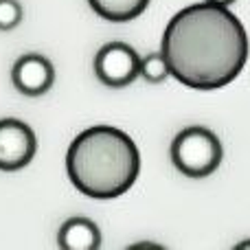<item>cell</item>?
<instances>
[{
	"mask_svg": "<svg viewBox=\"0 0 250 250\" xmlns=\"http://www.w3.org/2000/svg\"><path fill=\"white\" fill-rule=\"evenodd\" d=\"M95 73L99 82L110 88L129 86L136 77H141V57L129 44L108 42L95 57Z\"/></svg>",
	"mask_w": 250,
	"mask_h": 250,
	"instance_id": "4",
	"label": "cell"
},
{
	"mask_svg": "<svg viewBox=\"0 0 250 250\" xmlns=\"http://www.w3.org/2000/svg\"><path fill=\"white\" fill-rule=\"evenodd\" d=\"M207 2H211V4H217V7H230V4H233L235 0H207Z\"/></svg>",
	"mask_w": 250,
	"mask_h": 250,
	"instance_id": "11",
	"label": "cell"
},
{
	"mask_svg": "<svg viewBox=\"0 0 250 250\" xmlns=\"http://www.w3.org/2000/svg\"><path fill=\"white\" fill-rule=\"evenodd\" d=\"M171 77L193 90L224 88L244 70L248 35L229 7L189 4L169 20L163 48Z\"/></svg>",
	"mask_w": 250,
	"mask_h": 250,
	"instance_id": "1",
	"label": "cell"
},
{
	"mask_svg": "<svg viewBox=\"0 0 250 250\" xmlns=\"http://www.w3.org/2000/svg\"><path fill=\"white\" fill-rule=\"evenodd\" d=\"M66 171L86 198L112 200L127 193L141 171V154L129 134L112 125L88 127L70 143Z\"/></svg>",
	"mask_w": 250,
	"mask_h": 250,
	"instance_id": "2",
	"label": "cell"
},
{
	"mask_svg": "<svg viewBox=\"0 0 250 250\" xmlns=\"http://www.w3.org/2000/svg\"><path fill=\"white\" fill-rule=\"evenodd\" d=\"M235 248H237V250H239V248H242V250H244V248H250V239H246V242H239Z\"/></svg>",
	"mask_w": 250,
	"mask_h": 250,
	"instance_id": "12",
	"label": "cell"
},
{
	"mask_svg": "<svg viewBox=\"0 0 250 250\" xmlns=\"http://www.w3.org/2000/svg\"><path fill=\"white\" fill-rule=\"evenodd\" d=\"M22 7L18 0H0V29L11 31L20 24Z\"/></svg>",
	"mask_w": 250,
	"mask_h": 250,
	"instance_id": "10",
	"label": "cell"
},
{
	"mask_svg": "<svg viewBox=\"0 0 250 250\" xmlns=\"http://www.w3.org/2000/svg\"><path fill=\"white\" fill-rule=\"evenodd\" d=\"M11 82L18 92L26 97H40L51 90L55 82V68L44 55L29 53L18 57V62L11 68Z\"/></svg>",
	"mask_w": 250,
	"mask_h": 250,
	"instance_id": "6",
	"label": "cell"
},
{
	"mask_svg": "<svg viewBox=\"0 0 250 250\" xmlns=\"http://www.w3.org/2000/svg\"><path fill=\"white\" fill-rule=\"evenodd\" d=\"M57 244L66 250H95L101 244V230L92 220L75 215L62 224Z\"/></svg>",
	"mask_w": 250,
	"mask_h": 250,
	"instance_id": "7",
	"label": "cell"
},
{
	"mask_svg": "<svg viewBox=\"0 0 250 250\" xmlns=\"http://www.w3.org/2000/svg\"><path fill=\"white\" fill-rule=\"evenodd\" d=\"M151 0H88L92 11L108 22H129L147 9Z\"/></svg>",
	"mask_w": 250,
	"mask_h": 250,
	"instance_id": "8",
	"label": "cell"
},
{
	"mask_svg": "<svg viewBox=\"0 0 250 250\" xmlns=\"http://www.w3.org/2000/svg\"><path fill=\"white\" fill-rule=\"evenodd\" d=\"M38 138L33 129L18 119H0V169L18 171L33 160Z\"/></svg>",
	"mask_w": 250,
	"mask_h": 250,
	"instance_id": "5",
	"label": "cell"
},
{
	"mask_svg": "<svg viewBox=\"0 0 250 250\" xmlns=\"http://www.w3.org/2000/svg\"><path fill=\"white\" fill-rule=\"evenodd\" d=\"M169 66L163 53H149V55L141 57V77L147 83H160L169 77Z\"/></svg>",
	"mask_w": 250,
	"mask_h": 250,
	"instance_id": "9",
	"label": "cell"
},
{
	"mask_svg": "<svg viewBox=\"0 0 250 250\" xmlns=\"http://www.w3.org/2000/svg\"><path fill=\"white\" fill-rule=\"evenodd\" d=\"M224 149L215 132L202 125L185 127L171 143V163L187 178H207L220 167Z\"/></svg>",
	"mask_w": 250,
	"mask_h": 250,
	"instance_id": "3",
	"label": "cell"
}]
</instances>
